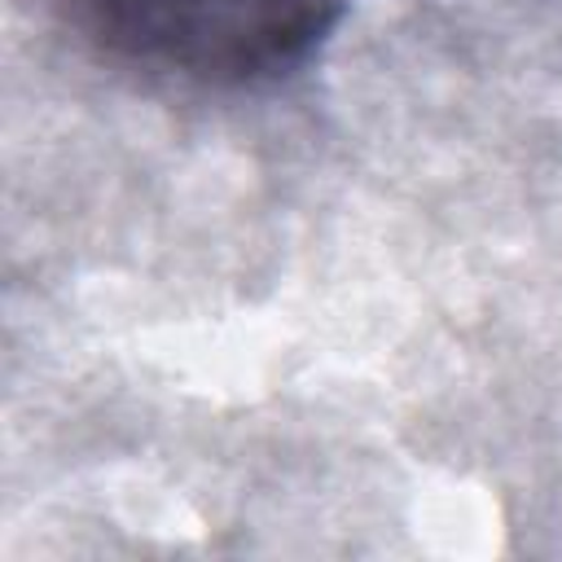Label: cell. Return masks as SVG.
Wrapping results in <instances>:
<instances>
[{"mask_svg": "<svg viewBox=\"0 0 562 562\" xmlns=\"http://www.w3.org/2000/svg\"><path fill=\"white\" fill-rule=\"evenodd\" d=\"M101 57L154 79L250 92L303 70L342 0H48Z\"/></svg>", "mask_w": 562, "mask_h": 562, "instance_id": "1", "label": "cell"}]
</instances>
